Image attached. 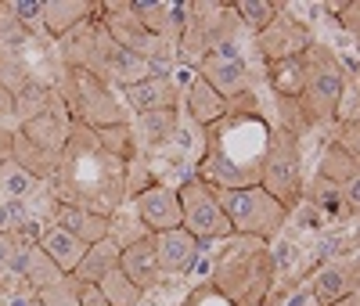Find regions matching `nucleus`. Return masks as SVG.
Here are the masks:
<instances>
[{"mask_svg": "<svg viewBox=\"0 0 360 306\" xmlns=\"http://www.w3.org/2000/svg\"><path fill=\"white\" fill-rule=\"evenodd\" d=\"M231 249L213 260L209 288L227 306H263L270 288L278 285V267L270 260V245L252 238H234Z\"/></svg>", "mask_w": 360, "mask_h": 306, "instance_id": "1", "label": "nucleus"}, {"mask_svg": "<svg viewBox=\"0 0 360 306\" xmlns=\"http://www.w3.org/2000/svg\"><path fill=\"white\" fill-rule=\"evenodd\" d=\"M54 90H58V98H62L69 119L79 122V127H86V130H105V127L130 122V112L123 108V101H119L115 87H108L90 69L58 65Z\"/></svg>", "mask_w": 360, "mask_h": 306, "instance_id": "2", "label": "nucleus"}, {"mask_svg": "<svg viewBox=\"0 0 360 306\" xmlns=\"http://www.w3.org/2000/svg\"><path fill=\"white\" fill-rule=\"evenodd\" d=\"M217 202L224 209L234 238H252V241H263V245L274 241L288 227V217H292V212L278 198H270L259 184L234 188V191H217Z\"/></svg>", "mask_w": 360, "mask_h": 306, "instance_id": "3", "label": "nucleus"}, {"mask_svg": "<svg viewBox=\"0 0 360 306\" xmlns=\"http://www.w3.org/2000/svg\"><path fill=\"white\" fill-rule=\"evenodd\" d=\"M256 184L270 198H278L288 212L303 202L307 173H303V148H299V137H292L278 127L270 130L266 148L256 162Z\"/></svg>", "mask_w": 360, "mask_h": 306, "instance_id": "4", "label": "nucleus"}, {"mask_svg": "<svg viewBox=\"0 0 360 306\" xmlns=\"http://www.w3.org/2000/svg\"><path fill=\"white\" fill-rule=\"evenodd\" d=\"M346 87H349V79L339 65V54L324 44H314L307 51V90H303V98H299V105H303L314 130L332 127L335 105H339Z\"/></svg>", "mask_w": 360, "mask_h": 306, "instance_id": "5", "label": "nucleus"}, {"mask_svg": "<svg viewBox=\"0 0 360 306\" xmlns=\"http://www.w3.org/2000/svg\"><path fill=\"white\" fill-rule=\"evenodd\" d=\"M176 202H180V227L198 241H227L231 224L224 217V209L217 202V191L202 184L195 173L184 177V184H176Z\"/></svg>", "mask_w": 360, "mask_h": 306, "instance_id": "6", "label": "nucleus"}, {"mask_svg": "<svg viewBox=\"0 0 360 306\" xmlns=\"http://www.w3.org/2000/svg\"><path fill=\"white\" fill-rule=\"evenodd\" d=\"M314 44L317 40H314L310 22L295 18L288 8H281L278 18L270 22L263 33L252 37V47H256L263 65H274V61H285V58H299V54H307Z\"/></svg>", "mask_w": 360, "mask_h": 306, "instance_id": "7", "label": "nucleus"}, {"mask_svg": "<svg viewBox=\"0 0 360 306\" xmlns=\"http://www.w3.org/2000/svg\"><path fill=\"white\" fill-rule=\"evenodd\" d=\"M195 76L213 87L224 101L252 90V69L242 58V51H205L195 61Z\"/></svg>", "mask_w": 360, "mask_h": 306, "instance_id": "8", "label": "nucleus"}, {"mask_svg": "<svg viewBox=\"0 0 360 306\" xmlns=\"http://www.w3.org/2000/svg\"><path fill=\"white\" fill-rule=\"evenodd\" d=\"M307 281H310L307 288H310L314 306L339 302L346 295H356V288H360V263H356V256L328 260V263L314 267V274H310Z\"/></svg>", "mask_w": 360, "mask_h": 306, "instance_id": "9", "label": "nucleus"}, {"mask_svg": "<svg viewBox=\"0 0 360 306\" xmlns=\"http://www.w3.org/2000/svg\"><path fill=\"white\" fill-rule=\"evenodd\" d=\"M69 127H72V119H69L65 105L58 101V105H51L47 112H40V115H33V119L18 122V130H15V134H18L25 144H33L37 151H44V155L65 159Z\"/></svg>", "mask_w": 360, "mask_h": 306, "instance_id": "10", "label": "nucleus"}, {"mask_svg": "<svg viewBox=\"0 0 360 306\" xmlns=\"http://www.w3.org/2000/svg\"><path fill=\"white\" fill-rule=\"evenodd\" d=\"M134 202V212H137V224L148 231V234H162V231H173L180 227V202H176V188H169L166 180H155L152 188H144Z\"/></svg>", "mask_w": 360, "mask_h": 306, "instance_id": "11", "label": "nucleus"}, {"mask_svg": "<svg viewBox=\"0 0 360 306\" xmlns=\"http://www.w3.org/2000/svg\"><path fill=\"white\" fill-rule=\"evenodd\" d=\"M47 224L69 231L72 238H79L83 245H94L101 238L112 234V217L105 212H94L86 205H72V202H62V198H51L47 205Z\"/></svg>", "mask_w": 360, "mask_h": 306, "instance_id": "12", "label": "nucleus"}, {"mask_svg": "<svg viewBox=\"0 0 360 306\" xmlns=\"http://www.w3.org/2000/svg\"><path fill=\"white\" fill-rule=\"evenodd\" d=\"M152 245H155V260H159V270H162V278H176V274H188L202 249H205V241L191 238L184 227H173V231H162V234H152Z\"/></svg>", "mask_w": 360, "mask_h": 306, "instance_id": "13", "label": "nucleus"}, {"mask_svg": "<svg viewBox=\"0 0 360 306\" xmlns=\"http://www.w3.org/2000/svg\"><path fill=\"white\" fill-rule=\"evenodd\" d=\"M119 101L123 108L134 115H144V112H162V108H180V83L176 79H137L130 87L119 90Z\"/></svg>", "mask_w": 360, "mask_h": 306, "instance_id": "14", "label": "nucleus"}, {"mask_svg": "<svg viewBox=\"0 0 360 306\" xmlns=\"http://www.w3.org/2000/svg\"><path fill=\"white\" fill-rule=\"evenodd\" d=\"M180 108H184L191 127H198V130H209V127H217V122L227 119V101L198 76L184 79V87H180Z\"/></svg>", "mask_w": 360, "mask_h": 306, "instance_id": "15", "label": "nucleus"}, {"mask_svg": "<svg viewBox=\"0 0 360 306\" xmlns=\"http://www.w3.org/2000/svg\"><path fill=\"white\" fill-rule=\"evenodd\" d=\"M119 270L141 288V292H152L162 285V270H159V260H155V245H152V234H141L134 241H127L119 249Z\"/></svg>", "mask_w": 360, "mask_h": 306, "instance_id": "16", "label": "nucleus"}, {"mask_svg": "<svg viewBox=\"0 0 360 306\" xmlns=\"http://www.w3.org/2000/svg\"><path fill=\"white\" fill-rule=\"evenodd\" d=\"M94 4L90 0H44V18H40V37L44 40H62L76 25L90 22Z\"/></svg>", "mask_w": 360, "mask_h": 306, "instance_id": "17", "label": "nucleus"}, {"mask_svg": "<svg viewBox=\"0 0 360 306\" xmlns=\"http://www.w3.org/2000/svg\"><path fill=\"white\" fill-rule=\"evenodd\" d=\"M303 202H310L321 217L328 220V224H353L356 220V209L346 202V191L339 188V184H332V180H324V177H310V184H307V191H303Z\"/></svg>", "mask_w": 360, "mask_h": 306, "instance_id": "18", "label": "nucleus"}, {"mask_svg": "<svg viewBox=\"0 0 360 306\" xmlns=\"http://www.w3.org/2000/svg\"><path fill=\"white\" fill-rule=\"evenodd\" d=\"M130 127H134V137H137V151H159L180 130V108H162V112L134 115Z\"/></svg>", "mask_w": 360, "mask_h": 306, "instance_id": "19", "label": "nucleus"}, {"mask_svg": "<svg viewBox=\"0 0 360 306\" xmlns=\"http://www.w3.org/2000/svg\"><path fill=\"white\" fill-rule=\"evenodd\" d=\"M37 245L51 256V263L65 274V278H72V270L79 267V260H83V253H86V245L79 241V238H72L69 231H62V227H54V224H40V234H37Z\"/></svg>", "mask_w": 360, "mask_h": 306, "instance_id": "20", "label": "nucleus"}, {"mask_svg": "<svg viewBox=\"0 0 360 306\" xmlns=\"http://www.w3.org/2000/svg\"><path fill=\"white\" fill-rule=\"evenodd\" d=\"M263 76H266V87L274 90V101H299L307 90V54L263 65Z\"/></svg>", "mask_w": 360, "mask_h": 306, "instance_id": "21", "label": "nucleus"}, {"mask_svg": "<svg viewBox=\"0 0 360 306\" xmlns=\"http://www.w3.org/2000/svg\"><path fill=\"white\" fill-rule=\"evenodd\" d=\"M119 245L112 234L108 238H101V241H94V245H86V253H83V260H79V267L72 270V281H86V285H98L108 270H115L119 267Z\"/></svg>", "mask_w": 360, "mask_h": 306, "instance_id": "22", "label": "nucleus"}, {"mask_svg": "<svg viewBox=\"0 0 360 306\" xmlns=\"http://www.w3.org/2000/svg\"><path fill=\"white\" fill-rule=\"evenodd\" d=\"M62 98H58V90L54 83L47 79H37V76H29L18 90H15V122H25V119H33L40 112H47L51 105H58Z\"/></svg>", "mask_w": 360, "mask_h": 306, "instance_id": "23", "label": "nucleus"}, {"mask_svg": "<svg viewBox=\"0 0 360 306\" xmlns=\"http://www.w3.org/2000/svg\"><path fill=\"white\" fill-rule=\"evenodd\" d=\"M44 188L47 184L37 180L29 170H22L15 159L0 162V198L4 202H29V198H37Z\"/></svg>", "mask_w": 360, "mask_h": 306, "instance_id": "24", "label": "nucleus"}, {"mask_svg": "<svg viewBox=\"0 0 360 306\" xmlns=\"http://www.w3.org/2000/svg\"><path fill=\"white\" fill-rule=\"evenodd\" d=\"M65 274L58 270L54 263H51V256L40 249V245L33 241V245H25V267H22V285L29 288V292H44V288H51V285H58Z\"/></svg>", "mask_w": 360, "mask_h": 306, "instance_id": "25", "label": "nucleus"}, {"mask_svg": "<svg viewBox=\"0 0 360 306\" xmlns=\"http://www.w3.org/2000/svg\"><path fill=\"white\" fill-rule=\"evenodd\" d=\"M94 137H98V148L105 151L108 159H115L119 166H130L134 159H141L137 137H134V127H130V122H119V127L94 130Z\"/></svg>", "mask_w": 360, "mask_h": 306, "instance_id": "26", "label": "nucleus"}, {"mask_svg": "<svg viewBox=\"0 0 360 306\" xmlns=\"http://www.w3.org/2000/svg\"><path fill=\"white\" fill-rule=\"evenodd\" d=\"M317 177H324V180L339 184V188H346L349 180L360 177V159L346 155V151H342L335 141H328L324 151H321V159H317Z\"/></svg>", "mask_w": 360, "mask_h": 306, "instance_id": "27", "label": "nucleus"}, {"mask_svg": "<svg viewBox=\"0 0 360 306\" xmlns=\"http://www.w3.org/2000/svg\"><path fill=\"white\" fill-rule=\"evenodd\" d=\"M98 288H101V295L108 299V306H141L144 295H148V292H141L119 267L105 274V278L98 281Z\"/></svg>", "mask_w": 360, "mask_h": 306, "instance_id": "28", "label": "nucleus"}, {"mask_svg": "<svg viewBox=\"0 0 360 306\" xmlns=\"http://www.w3.org/2000/svg\"><path fill=\"white\" fill-rule=\"evenodd\" d=\"M231 8H234V15H238V22H242L245 33L256 37L278 18V11L285 4H270V0H238V4H231Z\"/></svg>", "mask_w": 360, "mask_h": 306, "instance_id": "29", "label": "nucleus"}, {"mask_svg": "<svg viewBox=\"0 0 360 306\" xmlns=\"http://www.w3.org/2000/svg\"><path fill=\"white\" fill-rule=\"evenodd\" d=\"M130 15L137 18V25L144 29V33L152 37H162L166 40V29H169V4H162V0H155V4H137V0H127Z\"/></svg>", "mask_w": 360, "mask_h": 306, "instance_id": "30", "label": "nucleus"}, {"mask_svg": "<svg viewBox=\"0 0 360 306\" xmlns=\"http://www.w3.org/2000/svg\"><path fill=\"white\" fill-rule=\"evenodd\" d=\"M29 40H33V37H29V29L8 11V4H0V51H25L29 47Z\"/></svg>", "mask_w": 360, "mask_h": 306, "instance_id": "31", "label": "nucleus"}, {"mask_svg": "<svg viewBox=\"0 0 360 306\" xmlns=\"http://www.w3.org/2000/svg\"><path fill=\"white\" fill-rule=\"evenodd\" d=\"M324 15H332L342 33H360V0H332V4H324Z\"/></svg>", "mask_w": 360, "mask_h": 306, "instance_id": "32", "label": "nucleus"}, {"mask_svg": "<svg viewBox=\"0 0 360 306\" xmlns=\"http://www.w3.org/2000/svg\"><path fill=\"white\" fill-rule=\"evenodd\" d=\"M8 11L29 29V37H40V18H44V0H4ZM44 40V37H40Z\"/></svg>", "mask_w": 360, "mask_h": 306, "instance_id": "33", "label": "nucleus"}, {"mask_svg": "<svg viewBox=\"0 0 360 306\" xmlns=\"http://www.w3.org/2000/svg\"><path fill=\"white\" fill-rule=\"evenodd\" d=\"M346 122H360V83H349V87L342 90L339 105H335L332 127H346Z\"/></svg>", "mask_w": 360, "mask_h": 306, "instance_id": "34", "label": "nucleus"}, {"mask_svg": "<svg viewBox=\"0 0 360 306\" xmlns=\"http://www.w3.org/2000/svg\"><path fill=\"white\" fill-rule=\"evenodd\" d=\"M37 299H40V306H79L72 278H62L58 285H51V288L37 292Z\"/></svg>", "mask_w": 360, "mask_h": 306, "instance_id": "35", "label": "nucleus"}, {"mask_svg": "<svg viewBox=\"0 0 360 306\" xmlns=\"http://www.w3.org/2000/svg\"><path fill=\"white\" fill-rule=\"evenodd\" d=\"M332 141L346 151V155L360 159V122H346V127H335Z\"/></svg>", "mask_w": 360, "mask_h": 306, "instance_id": "36", "label": "nucleus"}, {"mask_svg": "<svg viewBox=\"0 0 360 306\" xmlns=\"http://www.w3.org/2000/svg\"><path fill=\"white\" fill-rule=\"evenodd\" d=\"M288 220H299V227H303V231H324V224H328L310 202H299V205L292 209V217H288Z\"/></svg>", "mask_w": 360, "mask_h": 306, "instance_id": "37", "label": "nucleus"}, {"mask_svg": "<svg viewBox=\"0 0 360 306\" xmlns=\"http://www.w3.org/2000/svg\"><path fill=\"white\" fill-rule=\"evenodd\" d=\"M0 130H18V122H15V94L8 87H0Z\"/></svg>", "mask_w": 360, "mask_h": 306, "instance_id": "38", "label": "nucleus"}, {"mask_svg": "<svg viewBox=\"0 0 360 306\" xmlns=\"http://www.w3.org/2000/svg\"><path fill=\"white\" fill-rule=\"evenodd\" d=\"M72 285H76V299H79V306H108V299L101 295L98 285H86V281H72Z\"/></svg>", "mask_w": 360, "mask_h": 306, "instance_id": "39", "label": "nucleus"}, {"mask_svg": "<svg viewBox=\"0 0 360 306\" xmlns=\"http://www.w3.org/2000/svg\"><path fill=\"white\" fill-rule=\"evenodd\" d=\"M15 249H18V241H15L11 234H0V278H4V270H8V263H11Z\"/></svg>", "mask_w": 360, "mask_h": 306, "instance_id": "40", "label": "nucleus"}, {"mask_svg": "<svg viewBox=\"0 0 360 306\" xmlns=\"http://www.w3.org/2000/svg\"><path fill=\"white\" fill-rule=\"evenodd\" d=\"M11 134L15 130H0V162L11 159Z\"/></svg>", "mask_w": 360, "mask_h": 306, "instance_id": "41", "label": "nucleus"}, {"mask_svg": "<svg viewBox=\"0 0 360 306\" xmlns=\"http://www.w3.org/2000/svg\"><path fill=\"white\" fill-rule=\"evenodd\" d=\"M328 306H356V295H346V299H339V302H328Z\"/></svg>", "mask_w": 360, "mask_h": 306, "instance_id": "42", "label": "nucleus"}, {"mask_svg": "<svg viewBox=\"0 0 360 306\" xmlns=\"http://www.w3.org/2000/svg\"><path fill=\"white\" fill-rule=\"evenodd\" d=\"M0 306H4V299H0Z\"/></svg>", "mask_w": 360, "mask_h": 306, "instance_id": "43", "label": "nucleus"}, {"mask_svg": "<svg viewBox=\"0 0 360 306\" xmlns=\"http://www.w3.org/2000/svg\"><path fill=\"white\" fill-rule=\"evenodd\" d=\"M37 306H40V299H37Z\"/></svg>", "mask_w": 360, "mask_h": 306, "instance_id": "44", "label": "nucleus"}, {"mask_svg": "<svg viewBox=\"0 0 360 306\" xmlns=\"http://www.w3.org/2000/svg\"><path fill=\"white\" fill-rule=\"evenodd\" d=\"M0 4H4V0H0Z\"/></svg>", "mask_w": 360, "mask_h": 306, "instance_id": "45", "label": "nucleus"}]
</instances>
